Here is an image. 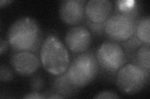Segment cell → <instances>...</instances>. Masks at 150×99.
Returning <instances> with one entry per match:
<instances>
[{
	"instance_id": "cell-15",
	"label": "cell",
	"mask_w": 150,
	"mask_h": 99,
	"mask_svg": "<svg viewBox=\"0 0 150 99\" xmlns=\"http://www.w3.org/2000/svg\"><path fill=\"white\" fill-rule=\"evenodd\" d=\"M93 98H98V99H100V98L111 99V98H120V97L116 92L110 91H102V92H100V93H98L96 96L93 97Z\"/></svg>"
},
{
	"instance_id": "cell-3",
	"label": "cell",
	"mask_w": 150,
	"mask_h": 99,
	"mask_svg": "<svg viewBox=\"0 0 150 99\" xmlns=\"http://www.w3.org/2000/svg\"><path fill=\"white\" fill-rule=\"evenodd\" d=\"M40 57L43 68L54 76L65 73L71 61L67 46L58 37L51 34L42 42Z\"/></svg>"
},
{
	"instance_id": "cell-9",
	"label": "cell",
	"mask_w": 150,
	"mask_h": 99,
	"mask_svg": "<svg viewBox=\"0 0 150 99\" xmlns=\"http://www.w3.org/2000/svg\"><path fill=\"white\" fill-rule=\"evenodd\" d=\"M10 64L16 73L23 76L35 74L40 66V59L30 51H14L10 56Z\"/></svg>"
},
{
	"instance_id": "cell-16",
	"label": "cell",
	"mask_w": 150,
	"mask_h": 99,
	"mask_svg": "<svg viewBox=\"0 0 150 99\" xmlns=\"http://www.w3.org/2000/svg\"><path fill=\"white\" fill-rule=\"evenodd\" d=\"M23 98H33V99H40V98H46V96L45 93H42L41 92L32 91L30 93H28L25 96L23 97Z\"/></svg>"
},
{
	"instance_id": "cell-13",
	"label": "cell",
	"mask_w": 150,
	"mask_h": 99,
	"mask_svg": "<svg viewBox=\"0 0 150 99\" xmlns=\"http://www.w3.org/2000/svg\"><path fill=\"white\" fill-rule=\"evenodd\" d=\"M32 91L40 92L45 86V81L41 75H36L32 78L30 82Z\"/></svg>"
},
{
	"instance_id": "cell-17",
	"label": "cell",
	"mask_w": 150,
	"mask_h": 99,
	"mask_svg": "<svg viewBox=\"0 0 150 99\" xmlns=\"http://www.w3.org/2000/svg\"><path fill=\"white\" fill-rule=\"evenodd\" d=\"M8 45H9L7 40H4L3 38H1V39H0V54H1V55H2L3 53L7 50Z\"/></svg>"
},
{
	"instance_id": "cell-2",
	"label": "cell",
	"mask_w": 150,
	"mask_h": 99,
	"mask_svg": "<svg viewBox=\"0 0 150 99\" xmlns=\"http://www.w3.org/2000/svg\"><path fill=\"white\" fill-rule=\"evenodd\" d=\"M100 72L95 53L92 50L75 56L71 60L69 67L63 74L71 86L78 91L91 83Z\"/></svg>"
},
{
	"instance_id": "cell-14",
	"label": "cell",
	"mask_w": 150,
	"mask_h": 99,
	"mask_svg": "<svg viewBox=\"0 0 150 99\" xmlns=\"http://www.w3.org/2000/svg\"><path fill=\"white\" fill-rule=\"evenodd\" d=\"M13 79L12 71L6 66L1 65L0 68V80L1 82H9Z\"/></svg>"
},
{
	"instance_id": "cell-18",
	"label": "cell",
	"mask_w": 150,
	"mask_h": 99,
	"mask_svg": "<svg viewBox=\"0 0 150 99\" xmlns=\"http://www.w3.org/2000/svg\"><path fill=\"white\" fill-rule=\"evenodd\" d=\"M12 2L13 1H8V0H5L4 1V0H1V1H0V7L3 8L4 6H6Z\"/></svg>"
},
{
	"instance_id": "cell-6",
	"label": "cell",
	"mask_w": 150,
	"mask_h": 99,
	"mask_svg": "<svg viewBox=\"0 0 150 99\" xmlns=\"http://www.w3.org/2000/svg\"><path fill=\"white\" fill-rule=\"evenodd\" d=\"M150 71L134 63H126L115 76V82L120 91L126 94L137 93L144 87L149 78Z\"/></svg>"
},
{
	"instance_id": "cell-12",
	"label": "cell",
	"mask_w": 150,
	"mask_h": 99,
	"mask_svg": "<svg viewBox=\"0 0 150 99\" xmlns=\"http://www.w3.org/2000/svg\"><path fill=\"white\" fill-rule=\"evenodd\" d=\"M132 63L150 71V44H144L132 55Z\"/></svg>"
},
{
	"instance_id": "cell-5",
	"label": "cell",
	"mask_w": 150,
	"mask_h": 99,
	"mask_svg": "<svg viewBox=\"0 0 150 99\" xmlns=\"http://www.w3.org/2000/svg\"><path fill=\"white\" fill-rule=\"evenodd\" d=\"M139 11L112 14L104 24V33L110 40L119 43L128 40L134 34Z\"/></svg>"
},
{
	"instance_id": "cell-8",
	"label": "cell",
	"mask_w": 150,
	"mask_h": 99,
	"mask_svg": "<svg viewBox=\"0 0 150 99\" xmlns=\"http://www.w3.org/2000/svg\"><path fill=\"white\" fill-rule=\"evenodd\" d=\"M64 41L66 46L70 52L78 55L88 50L92 41V35L86 27L74 26L68 30Z\"/></svg>"
},
{
	"instance_id": "cell-4",
	"label": "cell",
	"mask_w": 150,
	"mask_h": 99,
	"mask_svg": "<svg viewBox=\"0 0 150 99\" xmlns=\"http://www.w3.org/2000/svg\"><path fill=\"white\" fill-rule=\"evenodd\" d=\"M95 55L100 71L110 79L115 78L117 71L128 61L123 46L110 39L103 42Z\"/></svg>"
},
{
	"instance_id": "cell-11",
	"label": "cell",
	"mask_w": 150,
	"mask_h": 99,
	"mask_svg": "<svg viewBox=\"0 0 150 99\" xmlns=\"http://www.w3.org/2000/svg\"><path fill=\"white\" fill-rule=\"evenodd\" d=\"M150 18L149 16L138 19L133 36L142 44H150Z\"/></svg>"
},
{
	"instance_id": "cell-10",
	"label": "cell",
	"mask_w": 150,
	"mask_h": 99,
	"mask_svg": "<svg viewBox=\"0 0 150 99\" xmlns=\"http://www.w3.org/2000/svg\"><path fill=\"white\" fill-rule=\"evenodd\" d=\"M84 0H64L59 6V16L65 24L77 26L85 19V5Z\"/></svg>"
},
{
	"instance_id": "cell-7",
	"label": "cell",
	"mask_w": 150,
	"mask_h": 99,
	"mask_svg": "<svg viewBox=\"0 0 150 99\" xmlns=\"http://www.w3.org/2000/svg\"><path fill=\"white\" fill-rule=\"evenodd\" d=\"M113 11V4L108 0H90L85 5L88 27L97 34L104 33V24Z\"/></svg>"
},
{
	"instance_id": "cell-1",
	"label": "cell",
	"mask_w": 150,
	"mask_h": 99,
	"mask_svg": "<svg viewBox=\"0 0 150 99\" xmlns=\"http://www.w3.org/2000/svg\"><path fill=\"white\" fill-rule=\"evenodd\" d=\"M6 40L14 51L35 52L42 43V32L39 24L30 17L18 19L9 27Z\"/></svg>"
}]
</instances>
